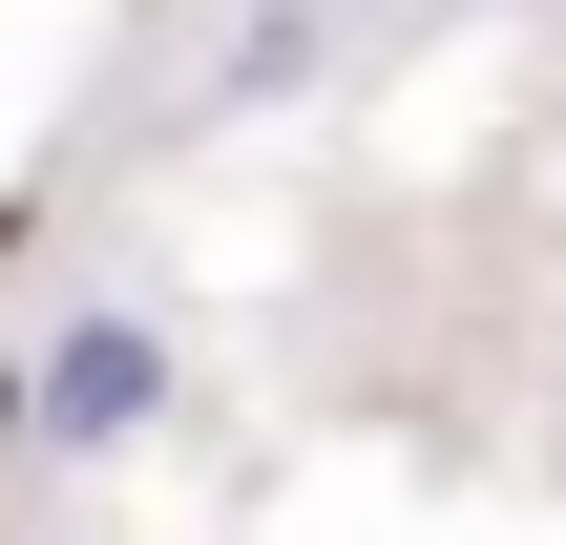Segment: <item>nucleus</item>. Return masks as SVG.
Returning <instances> with one entry per match:
<instances>
[{
  "label": "nucleus",
  "instance_id": "obj_2",
  "mask_svg": "<svg viewBox=\"0 0 566 545\" xmlns=\"http://www.w3.org/2000/svg\"><path fill=\"white\" fill-rule=\"evenodd\" d=\"M462 21H483V0H462Z\"/></svg>",
  "mask_w": 566,
  "mask_h": 545
},
{
  "label": "nucleus",
  "instance_id": "obj_1",
  "mask_svg": "<svg viewBox=\"0 0 566 545\" xmlns=\"http://www.w3.org/2000/svg\"><path fill=\"white\" fill-rule=\"evenodd\" d=\"M168 399H189V357H168V294L84 273V294L42 315V357H21V462H126Z\"/></svg>",
  "mask_w": 566,
  "mask_h": 545
}]
</instances>
